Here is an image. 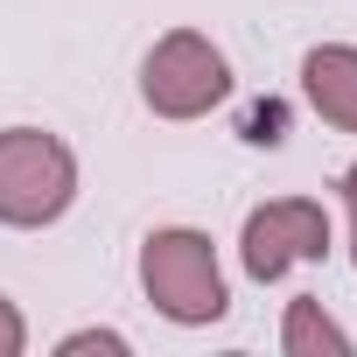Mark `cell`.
Instances as JSON below:
<instances>
[{"label": "cell", "instance_id": "obj_1", "mask_svg": "<svg viewBox=\"0 0 357 357\" xmlns=\"http://www.w3.org/2000/svg\"><path fill=\"white\" fill-rule=\"evenodd\" d=\"M77 197V154L43 133V126H8L0 133V225L43 231L70 211Z\"/></svg>", "mask_w": 357, "mask_h": 357}, {"label": "cell", "instance_id": "obj_2", "mask_svg": "<svg viewBox=\"0 0 357 357\" xmlns=\"http://www.w3.org/2000/svg\"><path fill=\"white\" fill-rule=\"evenodd\" d=\"M140 287H147V301L168 322H190V329L197 322H218L231 308L225 273H218V245L204 231H190V225L147 231V245H140Z\"/></svg>", "mask_w": 357, "mask_h": 357}, {"label": "cell", "instance_id": "obj_3", "mask_svg": "<svg viewBox=\"0 0 357 357\" xmlns=\"http://www.w3.org/2000/svg\"><path fill=\"white\" fill-rule=\"evenodd\" d=\"M140 98H147L154 119H204L211 105L231 98V63H225V50L211 36L168 29L140 63Z\"/></svg>", "mask_w": 357, "mask_h": 357}, {"label": "cell", "instance_id": "obj_4", "mask_svg": "<svg viewBox=\"0 0 357 357\" xmlns=\"http://www.w3.org/2000/svg\"><path fill=\"white\" fill-rule=\"evenodd\" d=\"M238 252H245V273H252V280H280L287 266L329 252V211H322L315 197H273V204H259V211L245 218Z\"/></svg>", "mask_w": 357, "mask_h": 357}, {"label": "cell", "instance_id": "obj_5", "mask_svg": "<svg viewBox=\"0 0 357 357\" xmlns=\"http://www.w3.org/2000/svg\"><path fill=\"white\" fill-rule=\"evenodd\" d=\"M301 91H308V105H315L329 126L357 133V50H350V43L308 50V56H301Z\"/></svg>", "mask_w": 357, "mask_h": 357}, {"label": "cell", "instance_id": "obj_6", "mask_svg": "<svg viewBox=\"0 0 357 357\" xmlns=\"http://www.w3.org/2000/svg\"><path fill=\"white\" fill-rule=\"evenodd\" d=\"M280 350H287V357H350V336L322 315V301H315V294H301V301H287Z\"/></svg>", "mask_w": 357, "mask_h": 357}, {"label": "cell", "instance_id": "obj_7", "mask_svg": "<svg viewBox=\"0 0 357 357\" xmlns=\"http://www.w3.org/2000/svg\"><path fill=\"white\" fill-rule=\"evenodd\" d=\"M56 350H63V357H91V350H98V357H126V336H119V329H70Z\"/></svg>", "mask_w": 357, "mask_h": 357}, {"label": "cell", "instance_id": "obj_8", "mask_svg": "<svg viewBox=\"0 0 357 357\" xmlns=\"http://www.w3.org/2000/svg\"><path fill=\"white\" fill-rule=\"evenodd\" d=\"M22 343H29V322H22V308L0 294V357H22Z\"/></svg>", "mask_w": 357, "mask_h": 357}, {"label": "cell", "instance_id": "obj_9", "mask_svg": "<svg viewBox=\"0 0 357 357\" xmlns=\"http://www.w3.org/2000/svg\"><path fill=\"white\" fill-rule=\"evenodd\" d=\"M343 204H350V245H357V161L343 168Z\"/></svg>", "mask_w": 357, "mask_h": 357}]
</instances>
